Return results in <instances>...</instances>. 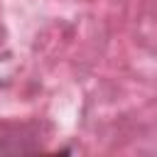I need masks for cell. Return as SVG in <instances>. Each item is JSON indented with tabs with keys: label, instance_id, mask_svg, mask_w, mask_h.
<instances>
[]
</instances>
